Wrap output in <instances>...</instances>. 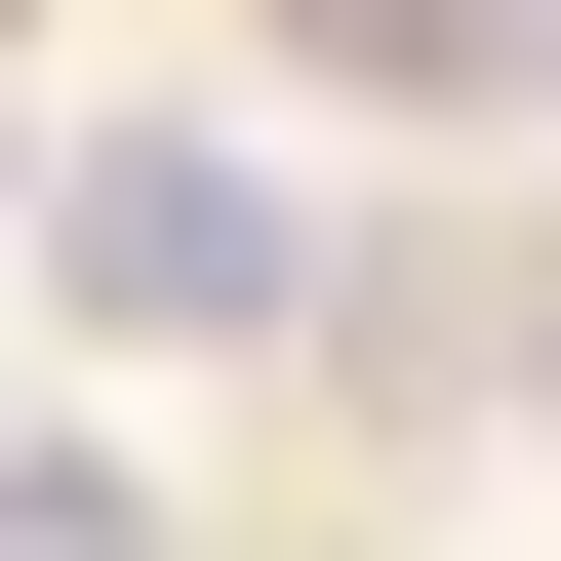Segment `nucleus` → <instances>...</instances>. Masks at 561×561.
I'll list each match as a JSON object with an SVG mask.
<instances>
[{
    "instance_id": "f257e3e1",
    "label": "nucleus",
    "mask_w": 561,
    "mask_h": 561,
    "mask_svg": "<svg viewBox=\"0 0 561 561\" xmlns=\"http://www.w3.org/2000/svg\"><path fill=\"white\" fill-rule=\"evenodd\" d=\"M41 280H81L121 362H241V321H280V161H201V121H81V161H41Z\"/></svg>"
},
{
    "instance_id": "f03ea898",
    "label": "nucleus",
    "mask_w": 561,
    "mask_h": 561,
    "mask_svg": "<svg viewBox=\"0 0 561 561\" xmlns=\"http://www.w3.org/2000/svg\"><path fill=\"white\" fill-rule=\"evenodd\" d=\"M321 41H362V81H481V41H522V0H321Z\"/></svg>"
}]
</instances>
